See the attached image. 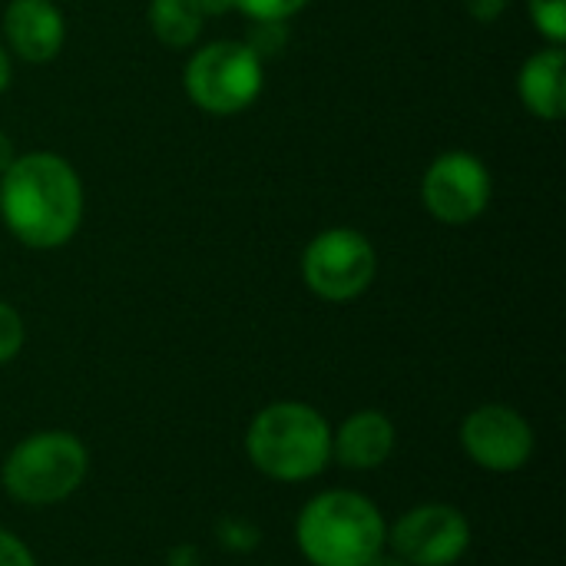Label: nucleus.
Returning <instances> with one entry per match:
<instances>
[{"mask_svg":"<svg viewBox=\"0 0 566 566\" xmlns=\"http://www.w3.org/2000/svg\"><path fill=\"white\" fill-rule=\"evenodd\" d=\"M23 348V318L13 305L0 302V365L13 361Z\"/></svg>","mask_w":566,"mask_h":566,"instance_id":"nucleus-17","label":"nucleus"},{"mask_svg":"<svg viewBox=\"0 0 566 566\" xmlns=\"http://www.w3.org/2000/svg\"><path fill=\"white\" fill-rule=\"evenodd\" d=\"M7 86H10V53H7V46L0 43V96H3Z\"/></svg>","mask_w":566,"mask_h":566,"instance_id":"nucleus-22","label":"nucleus"},{"mask_svg":"<svg viewBox=\"0 0 566 566\" xmlns=\"http://www.w3.org/2000/svg\"><path fill=\"white\" fill-rule=\"evenodd\" d=\"M202 17H222V13H232L235 10V0H196Z\"/></svg>","mask_w":566,"mask_h":566,"instance_id":"nucleus-20","label":"nucleus"},{"mask_svg":"<svg viewBox=\"0 0 566 566\" xmlns=\"http://www.w3.org/2000/svg\"><path fill=\"white\" fill-rule=\"evenodd\" d=\"M182 86L202 113L235 116L259 99L265 86V60L245 40H216L186 60Z\"/></svg>","mask_w":566,"mask_h":566,"instance_id":"nucleus-5","label":"nucleus"},{"mask_svg":"<svg viewBox=\"0 0 566 566\" xmlns=\"http://www.w3.org/2000/svg\"><path fill=\"white\" fill-rule=\"evenodd\" d=\"M146 20L153 36L169 50H189L206 23L196 0H149Z\"/></svg>","mask_w":566,"mask_h":566,"instance_id":"nucleus-13","label":"nucleus"},{"mask_svg":"<svg viewBox=\"0 0 566 566\" xmlns=\"http://www.w3.org/2000/svg\"><path fill=\"white\" fill-rule=\"evenodd\" d=\"M90 454L70 431H40L23 438L3 461V491L20 504H60L86 478Z\"/></svg>","mask_w":566,"mask_h":566,"instance_id":"nucleus-4","label":"nucleus"},{"mask_svg":"<svg viewBox=\"0 0 566 566\" xmlns=\"http://www.w3.org/2000/svg\"><path fill=\"white\" fill-rule=\"evenodd\" d=\"M17 159V149H13V139L0 129V176L7 172V166Z\"/></svg>","mask_w":566,"mask_h":566,"instance_id":"nucleus-21","label":"nucleus"},{"mask_svg":"<svg viewBox=\"0 0 566 566\" xmlns=\"http://www.w3.org/2000/svg\"><path fill=\"white\" fill-rule=\"evenodd\" d=\"M566 56L564 46H544L537 53H531L521 66L517 76V93L521 103L527 106V113H534L537 119L557 123L566 113Z\"/></svg>","mask_w":566,"mask_h":566,"instance_id":"nucleus-11","label":"nucleus"},{"mask_svg":"<svg viewBox=\"0 0 566 566\" xmlns=\"http://www.w3.org/2000/svg\"><path fill=\"white\" fill-rule=\"evenodd\" d=\"M0 566H36L30 551L7 531H0Z\"/></svg>","mask_w":566,"mask_h":566,"instance_id":"nucleus-18","label":"nucleus"},{"mask_svg":"<svg viewBox=\"0 0 566 566\" xmlns=\"http://www.w3.org/2000/svg\"><path fill=\"white\" fill-rule=\"evenodd\" d=\"M461 444L474 464L494 474L521 471L534 454L531 424L507 405H484L464 418Z\"/></svg>","mask_w":566,"mask_h":566,"instance_id":"nucleus-9","label":"nucleus"},{"mask_svg":"<svg viewBox=\"0 0 566 566\" xmlns=\"http://www.w3.org/2000/svg\"><path fill=\"white\" fill-rule=\"evenodd\" d=\"M531 20L537 27V33L554 43L564 46L566 40V0H527Z\"/></svg>","mask_w":566,"mask_h":566,"instance_id":"nucleus-14","label":"nucleus"},{"mask_svg":"<svg viewBox=\"0 0 566 566\" xmlns=\"http://www.w3.org/2000/svg\"><path fill=\"white\" fill-rule=\"evenodd\" d=\"M378 275V252L358 229H325L302 252V279L325 302L361 298Z\"/></svg>","mask_w":566,"mask_h":566,"instance_id":"nucleus-6","label":"nucleus"},{"mask_svg":"<svg viewBox=\"0 0 566 566\" xmlns=\"http://www.w3.org/2000/svg\"><path fill=\"white\" fill-rule=\"evenodd\" d=\"M83 212V179L60 153H23L0 176V219L27 249L50 252L66 245L80 232Z\"/></svg>","mask_w":566,"mask_h":566,"instance_id":"nucleus-1","label":"nucleus"},{"mask_svg":"<svg viewBox=\"0 0 566 566\" xmlns=\"http://www.w3.org/2000/svg\"><path fill=\"white\" fill-rule=\"evenodd\" d=\"M395 451V424L381 411H358L352 415L338 434H332V458L352 471L381 468Z\"/></svg>","mask_w":566,"mask_h":566,"instance_id":"nucleus-12","label":"nucleus"},{"mask_svg":"<svg viewBox=\"0 0 566 566\" xmlns=\"http://www.w3.org/2000/svg\"><path fill=\"white\" fill-rule=\"evenodd\" d=\"M381 511L355 491H328L298 514L295 541L312 566H368L385 547Z\"/></svg>","mask_w":566,"mask_h":566,"instance_id":"nucleus-2","label":"nucleus"},{"mask_svg":"<svg viewBox=\"0 0 566 566\" xmlns=\"http://www.w3.org/2000/svg\"><path fill=\"white\" fill-rule=\"evenodd\" d=\"M491 192L494 182L488 166L468 149L441 153L421 179V202L431 219L444 226H468L481 219L491 206Z\"/></svg>","mask_w":566,"mask_h":566,"instance_id":"nucleus-7","label":"nucleus"},{"mask_svg":"<svg viewBox=\"0 0 566 566\" xmlns=\"http://www.w3.org/2000/svg\"><path fill=\"white\" fill-rule=\"evenodd\" d=\"M368 566H408V564H405L401 557H385V554H378V557H375Z\"/></svg>","mask_w":566,"mask_h":566,"instance_id":"nucleus-23","label":"nucleus"},{"mask_svg":"<svg viewBox=\"0 0 566 566\" xmlns=\"http://www.w3.org/2000/svg\"><path fill=\"white\" fill-rule=\"evenodd\" d=\"M308 0H235V10L249 20H279L289 23L295 13H302Z\"/></svg>","mask_w":566,"mask_h":566,"instance_id":"nucleus-16","label":"nucleus"},{"mask_svg":"<svg viewBox=\"0 0 566 566\" xmlns=\"http://www.w3.org/2000/svg\"><path fill=\"white\" fill-rule=\"evenodd\" d=\"M7 53L23 63H50L66 43V17L53 0H10L3 10Z\"/></svg>","mask_w":566,"mask_h":566,"instance_id":"nucleus-10","label":"nucleus"},{"mask_svg":"<svg viewBox=\"0 0 566 566\" xmlns=\"http://www.w3.org/2000/svg\"><path fill=\"white\" fill-rule=\"evenodd\" d=\"M245 43L265 60V56H279L289 46V27L279 20H252Z\"/></svg>","mask_w":566,"mask_h":566,"instance_id":"nucleus-15","label":"nucleus"},{"mask_svg":"<svg viewBox=\"0 0 566 566\" xmlns=\"http://www.w3.org/2000/svg\"><path fill=\"white\" fill-rule=\"evenodd\" d=\"M468 544H471L468 517L448 504L415 507L391 531L395 557H401L408 566L458 564L468 554Z\"/></svg>","mask_w":566,"mask_h":566,"instance_id":"nucleus-8","label":"nucleus"},{"mask_svg":"<svg viewBox=\"0 0 566 566\" xmlns=\"http://www.w3.org/2000/svg\"><path fill=\"white\" fill-rule=\"evenodd\" d=\"M245 451L252 464L275 481H308L322 474L332 458V428L312 405L279 401L255 415Z\"/></svg>","mask_w":566,"mask_h":566,"instance_id":"nucleus-3","label":"nucleus"},{"mask_svg":"<svg viewBox=\"0 0 566 566\" xmlns=\"http://www.w3.org/2000/svg\"><path fill=\"white\" fill-rule=\"evenodd\" d=\"M468 13L478 20V23H494L504 17V10L511 7V0H464Z\"/></svg>","mask_w":566,"mask_h":566,"instance_id":"nucleus-19","label":"nucleus"}]
</instances>
